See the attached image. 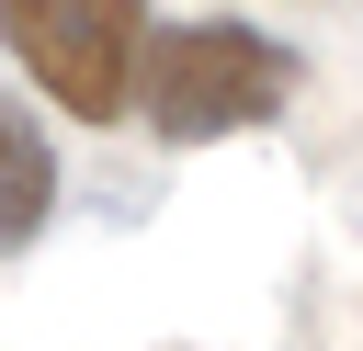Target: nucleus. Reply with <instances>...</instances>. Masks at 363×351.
I'll list each match as a JSON object with an SVG mask.
<instances>
[{
	"label": "nucleus",
	"mask_w": 363,
	"mask_h": 351,
	"mask_svg": "<svg viewBox=\"0 0 363 351\" xmlns=\"http://www.w3.org/2000/svg\"><path fill=\"white\" fill-rule=\"evenodd\" d=\"M295 45H272V34H250V23H170V34H147V68H136V91H147V125L170 136V147H204V136H238V125H272L284 102H295Z\"/></svg>",
	"instance_id": "nucleus-1"
},
{
	"label": "nucleus",
	"mask_w": 363,
	"mask_h": 351,
	"mask_svg": "<svg viewBox=\"0 0 363 351\" xmlns=\"http://www.w3.org/2000/svg\"><path fill=\"white\" fill-rule=\"evenodd\" d=\"M0 34L57 91V113L113 125L136 102V68H147V11L136 0H0Z\"/></svg>",
	"instance_id": "nucleus-2"
},
{
	"label": "nucleus",
	"mask_w": 363,
	"mask_h": 351,
	"mask_svg": "<svg viewBox=\"0 0 363 351\" xmlns=\"http://www.w3.org/2000/svg\"><path fill=\"white\" fill-rule=\"evenodd\" d=\"M57 204V159H45V125L0 91V249H23Z\"/></svg>",
	"instance_id": "nucleus-3"
}]
</instances>
